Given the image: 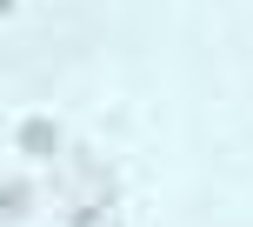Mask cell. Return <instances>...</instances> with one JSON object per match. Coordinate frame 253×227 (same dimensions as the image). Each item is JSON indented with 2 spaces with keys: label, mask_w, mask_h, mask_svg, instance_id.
Segmentation results:
<instances>
[{
  "label": "cell",
  "mask_w": 253,
  "mask_h": 227,
  "mask_svg": "<svg viewBox=\"0 0 253 227\" xmlns=\"http://www.w3.org/2000/svg\"><path fill=\"white\" fill-rule=\"evenodd\" d=\"M20 154H34V161L60 154V127H53V120H27L20 127Z\"/></svg>",
  "instance_id": "6da1fadb"
},
{
  "label": "cell",
  "mask_w": 253,
  "mask_h": 227,
  "mask_svg": "<svg viewBox=\"0 0 253 227\" xmlns=\"http://www.w3.org/2000/svg\"><path fill=\"white\" fill-rule=\"evenodd\" d=\"M27 201H34V194H27L20 180H13V187H0V221H20V214H27Z\"/></svg>",
  "instance_id": "7a4b0ae2"
}]
</instances>
